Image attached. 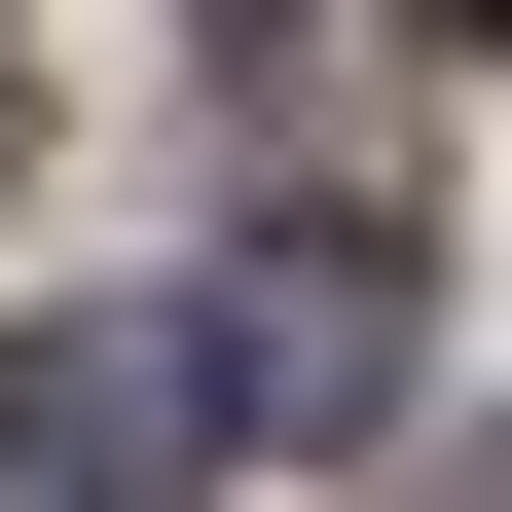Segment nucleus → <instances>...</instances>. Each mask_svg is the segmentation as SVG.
<instances>
[{"mask_svg": "<svg viewBox=\"0 0 512 512\" xmlns=\"http://www.w3.org/2000/svg\"><path fill=\"white\" fill-rule=\"evenodd\" d=\"M0 512H220V366L183 330H0Z\"/></svg>", "mask_w": 512, "mask_h": 512, "instance_id": "nucleus-1", "label": "nucleus"}, {"mask_svg": "<svg viewBox=\"0 0 512 512\" xmlns=\"http://www.w3.org/2000/svg\"><path fill=\"white\" fill-rule=\"evenodd\" d=\"M183 366H220L256 439H366V403H403V256H366V220H256L220 293H183Z\"/></svg>", "mask_w": 512, "mask_h": 512, "instance_id": "nucleus-2", "label": "nucleus"}, {"mask_svg": "<svg viewBox=\"0 0 512 512\" xmlns=\"http://www.w3.org/2000/svg\"><path fill=\"white\" fill-rule=\"evenodd\" d=\"M220 37H293V0H220Z\"/></svg>", "mask_w": 512, "mask_h": 512, "instance_id": "nucleus-4", "label": "nucleus"}, {"mask_svg": "<svg viewBox=\"0 0 512 512\" xmlns=\"http://www.w3.org/2000/svg\"><path fill=\"white\" fill-rule=\"evenodd\" d=\"M0 183H37V74H0Z\"/></svg>", "mask_w": 512, "mask_h": 512, "instance_id": "nucleus-3", "label": "nucleus"}, {"mask_svg": "<svg viewBox=\"0 0 512 512\" xmlns=\"http://www.w3.org/2000/svg\"><path fill=\"white\" fill-rule=\"evenodd\" d=\"M476 37H512V0H476Z\"/></svg>", "mask_w": 512, "mask_h": 512, "instance_id": "nucleus-5", "label": "nucleus"}]
</instances>
